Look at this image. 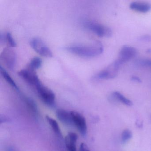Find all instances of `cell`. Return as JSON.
I'll use <instances>...</instances> for the list:
<instances>
[{"mask_svg":"<svg viewBox=\"0 0 151 151\" xmlns=\"http://www.w3.org/2000/svg\"><path fill=\"white\" fill-rule=\"evenodd\" d=\"M0 59L5 66L10 70H13L17 62V54L10 48H5L1 54Z\"/></svg>","mask_w":151,"mask_h":151,"instance_id":"4","label":"cell"},{"mask_svg":"<svg viewBox=\"0 0 151 151\" xmlns=\"http://www.w3.org/2000/svg\"><path fill=\"white\" fill-rule=\"evenodd\" d=\"M24 101L26 102V104H27L29 107L33 111L34 113H36L37 112V106L36 103L31 99H29L28 97H24Z\"/></svg>","mask_w":151,"mask_h":151,"instance_id":"18","label":"cell"},{"mask_svg":"<svg viewBox=\"0 0 151 151\" xmlns=\"http://www.w3.org/2000/svg\"><path fill=\"white\" fill-rule=\"evenodd\" d=\"M30 45L32 48L41 56L49 58L52 57V51L39 38L32 39L31 40Z\"/></svg>","mask_w":151,"mask_h":151,"instance_id":"5","label":"cell"},{"mask_svg":"<svg viewBox=\"0 0 151 151\" xmlns=\"http://www.w3.org/2000/svg\"><path fill=\"white\" fill-rule=\"evenodd\" d=\"M137 50L132 47L124 46L123 47L119 53V58L116 60L120 65L127 62L135 57L137 54Z\"/></svg>","mask_w":151,"mask_h":151,"instance_id":"9","label":"cell"},{"mask_svg":"<svg viewBox=\"0 0 151 151\" xmlns=\"http://www.w3.org/2000/svg\"><path fill=\"white\" fill-rule=\"evenodd\" d=\"M131 80L134 82H137V83H141L142 81L138 77L136 76H133L131 78Z\"/></svg>","mask_w":151,"mask_h":151,"instance_id":"23","label":"cell"},{"mask_svg":"<svg viewBox=\"0 0 151 151\" xmlns=\"http://www.w3.org/2000/svg\"><path fill=\"white\" fill-rule=\"evenodd\" d=\"M80 151H91L88 148V146L84 143H81L79 148Z\"/></svg>","mask_w":151,"mask_h":151,"instance_id":"22","label":"cell"},{"mask_svg":"<svg viewBox=\"0 0 151 151\" xmlns=\"http://www.w3.org/2000/svg\"><path fill=\"white\" fill-rule=\"evenodd\" d=\"M132 137V133L129 129H125L123 132L122 135V141L123 143H125L129 141Z\"/></svg>","mask_w":151,"mask_h":151,"instance_id":"17","label":"cell"},{"mask_svg":"<svg viewBox=\"0 0 151 151\" xmlns=\"http://www.w3.org/2000/svg\"><path fill=\"white\" fill-rule=\"evenodd\" d=\"M56 115L57 118L60 121L67 125H72V116L71 112L63 109H58L56 110Z\"/></svg>","mask_w":151,"mask_h":151,"instance_id":"10","label":"cell"},{"mask_svg":"<svg viewBox=\"0 0 151 151\" xmlns=\"http://www.w3.org/2000/svg\"><path fill=\"white\" fill-rule=\"evenodd\" d=\"M46 118L55 133L58 137H62V134L60 128L56 120L48 116H46Z\"/></svg>","mask_w":151,"mask_h":151,"instance_id":"13","label":"cell"},{"mask_svg":"<svg viewBox=\"0 0 151 151\" xmlns=\"http://www.w3.org/2000/svg\"><path fill=\"white\" fill-rule=\"evenodd\" d=\"M35 87L40 98L46 105L51 107L55 105V94L51 89L45 86L41 82Z\"/></svg>","mask_w":151,"mask_h":151,"instance_id":"2","label":"cell"},{"mask_svg":"<svg viewBox=\"0 0 151 151\" xmlns=\"http://www.w3.org/2000/svg\"><path fill=\"white\" fill-rule=\"evenodd\" d=\"M6 40L7 41L8 44L11 48L16 47V42L15 41L11 33L7 32L6 35Z\"/></svg>","mask_w":151,"mask_h":151,"instance_id":"19","label":"cell"},{"mask_svg":"<svg viewBox=\"0 0 151 151\" xmlns=\"http://www.w3.org/2000/svg\"><path fill=\"white\" fill-rule=\"evenodd\" d=\"M66 49L68 52L73 54L85 57L98 56L101 54L104 50L102 44L98 41L90 46H73L68 47Z\"/></svg>","mask_w":151,"mask_h":151,"instance_id":"1","label":"cell"},{"mask_svg":"<svg viewBox=\"0 0 151 151\" xmlns=\"http://www.w3.org/2000/svg\"><path fill=\"white\" fill-rule=\"evenodd\" d=\"M113 96L116 99H117L118 101L123 103L126 106H132L133 104L132 102L131 101L129 100V99H127L126 97H124L123 95L120 93L119 92L115 91L113 93Z\"/></svg>","mask_w":151,"mask_h":151,"instance_id":"15","label":"cell"},{"mask_svg":"<svg viewBox=\"0 0 151 151\" xmlns=\"http://www.w3.org/2000/svg\"><path fill=\"white\" fill-rule=\"evenodd\" d=\"M120 65L117 61H115L112 64L109 65L106 68L101 70L94 76V79H110L114 78L118 74L120 68Z\"/></svg>","mask_w":151,"mask_h":151,"instance_id":"3","label":"cell"},{"mask_svg":"<svg viewBox=\"0 0 151 151\" xmlns=\"http://www.w3.org/2000/svg\"><path fill=\"white\" fill-rule=\"evenodd\" d=\"M77 134L75 132H69L65 138V144L68 151H77Z\"/></svg>","mask_w":151,"mask_h":151,"instance_id":"11","label":"cell"},{"mask_svg":"<svg viewBox=\"0 0 151 151\" xmlns=\"http://www.w3.org/2000/svg\"><path fill=\"white\" fill-rule=\"evenodd\" d=\"M86 26L100 37H109L112 36V32L110 28L99 24L93 22H87L86 23Z\"/></svg>","mask_w":151,"mask_h":151,"instance_id":"6","label":"cell"},{"mask_svg":"<svg viewBox=\"0 0 151 151\" xmlns=\"http://www.w3.org/2000/svg\"><path fill=\"white\" fill-rule=\"evenodd\" d=\"M139 40L142 41L150 42L151 41V36L150 35H144L140 37Z\"/></svg>","mask_w":151,"mask_h":151,"instance_id":"21","label":"cell"},{"mask_svg":"<svg viewBox=\"0 0 151 151\" xmlns=\"http://www.w3.org/2000/svg\"><path fill=\"white\" fill-rule=\"evenodd\" d=\"M42 60L39 57H35L31 60L28 65V68L35 70L40 68L42 66Z\"/></svg>","mask_w":151,"mask_h":151,"instance_id":"16","label":"cell"},{"mask_svg":"<svg viewBox=\"0 0 151 151\" xmlns=\"http://www.w3.org/2000/svg\"><path fill=\"white\" fill-rule=\"evenodd\" d=\"M70 112L72 116L73 125L76 126L82 136H85L87 133V127L86 120L84 116L76 111Z\"/></svg>","mask_w":151,"mask_h":151,"instance_id":"7","label":"cell"},{"mask_svg":"<svg viewBox=\"0 0 151 151\" xmlns=\"http://www.w3.org/2000/svg\"><path fill=\"white\" fill-rule=\"evenodd\" d=\"M130 8L132 10L141 13H147L151 9V5L148 3L134 2L130 5Z\"/></svg>","mask_w":151,"mask_h":151,"instance_id":"12","label":"cell"},{"mask_svg":"<svg viewBox=\"0 0 151 151\" xmlns=\"http://www.w3.org/2000/svg\"><path fill=\"white\" fill-rule=\"evenodd\" d=\"M0 70H1V73L6 81L14 89H15L17 91H19V90L18 86H17L13 78H11V77H10L8 72H7V71L5 70V69L3 68L2 67H1Z\"/></svg>","mask_w":151,"mask_h":151,"instance_id":"14","label":"cell"},{"mask_svg":"<svg viewBox=\"0 0 151 151\" xmlns=\"http://www.w3.org/2000/svg\"><path fill=\"white\" fill-rule=\"evenodd\" d=\"M137 63L141 66L151 67V60H139L137 62Z\"/></svg>","mask_w":151,"mask_h":151,"instance_id":"20","label":"cell"},{"mask_svg":"<svg viewBox=\"0 0 151 151\" xmlns=\"http://www.w3.org/2000/svg\"><path fill=\"white\" fill-rule=\"evenodd\" d=\"M18 75L25 82L34 87L41 83L35 70L29 68L20 70L18 72Z\"/></svg>","mask_w":151,"mask_h":151,"instance_id":"8","label":"cell"}]
</instances>
